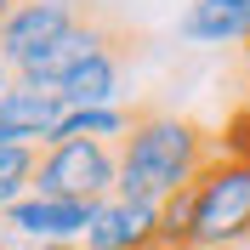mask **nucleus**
<instances>
[{
    "label": "nucleus",
    "instance_id": "1",
    "mask_svg": "<svg viewBox=\"0 0 250 250\" xmlns=\"http://www.w3.org/2000/svg\"><path fill=\"white\" fill-rule=\"evenodd\" d=\"M222 154V137H210L199 120L165 108H137L120 142V199L165 205L171 193L199 182V171Z\"/></svg>",
    "mask_w": 250,
    "mask_h": 250
},
{
    "label": "nucleus",
    "instance_id": "2",
    "mask_svg": "<svg viewBox=\"0 0 250 250\" xmlns=\"http://www.w3.org/2000/svg\"><path fill=\"white\" fill-rule=\"evenodd\" d=\"M250 245V165L216 154L193 182V250Z\"/></svg>",
    "mask_w": 250,
    "mask_h": 250
},
{
    "label": "nucleus",
    "instance_id": "3",
    "mask_svg": "<svg viewBox=\"0 0 250 250\" xmlns=\"http://www.w3.org/2000/svg\"><path fill=\"white\" fill-rule=\"evenodd\" d=\"M114 188H120V148L114 142H51V148H40L29 193L97 205V199H108Z\"/></svg>",
    "mask_w": 250,
    "mask_h": 250
},
{
    "label": "nucleus",
    "instance_id": "4",
    "mask_svg": "<svg viewBox=\"0 0 250 250\" xmlns=\"http://www.w3.org/2000/svg\"><path fill=\"white\" fill-rule=\"evenodd\" d=\"M85 17H91V0H12V17L0 29V57L17 68L23 57L57 46L62 34L74 23H85Z\"/></svg>",
    "mask_w": 250,
    "mask_h": 250
},
{
    "label": "nucleus",
    "instance_id": "5",
    "mask_svg": "<svg viewBox=\"0 0 250 250\" xmlns=\"http://www.w3.org/2000/svg\"><path fill=\"white\" fill-rule=\"evenodd\" d=\"M85 222H91V205L74 199H46V193H23L17 205L0 210V228L17 239H34L40 250H74L85 239Z\"/></svg>",
    "mask_w": 250,
    "mask_h": 250
},
{
    "label": "nucleus",
    "instance_id": "6",
    "mask_svg": "<svg viewBox=\"0 0 250 250\" xmlns=\"http://www.w3.org/2000/svg\"><path fill=\"white\" fill-rule=\"evenodd\" d=\"M80 250H159V205L120 199V193L97 199Z\"/></svg>",
    "mask_w": 250,
    "mask_h": 250
},
{
    "label": "nucleus",
    "instance_id": "7",
    "mask_svg": "<svg viewBox=\"0 0 250 250\" xmlns=\"http://www.w3.org/2000/svg\"><path fill=\"white\" fill-rule=\"evenodd\" d=\"M103 46H120V34H114L108 23L85 17V23H74V29L62 34L57 46H46V51H34V57H23V62L12 68V74L23 80V85H46V91H57L62 80L74 74V68H80L85 57H97Z\"/></svg>",
    "mask_w": 250,
    "mask_h": 250
},
{
    "label": "nucleus",
    "instance_id": "8",
    "mask_svg": "<svg viewBox=\"0 0 250 250\" xmlns=\"http://www.w3.org/2000/svg\"><path fill=\"white\" fill-rule=\"evenodd\" d=\"M176 34L188 46H250V0H188Z\"/></svg>",
    "mask_w": 250,
    "mask_h": 250
},
{
    "label": "nucleus",
    "instance_id": "9",
    "mask_svg": "<svg viewBox=\"0 0 250 250\" xmlns=\"http://www.w3.org/2000/svg\"><path fill=\"white\" fill-rule=\"evenodd\" d=\"M120 91H125V51L120 46H103L57 85L62 108H120Z\"/></svg>",
    "mask_w": 250,
    "mask_h": 250
},
{
    "label": "nucleus",
    "instance_id": "10",
    "mask_svg": "<svg viewBox=\"0 0 250 250\" xmlns=\"http://www.w3.org/2000/svg\"><path fill=\"white\" fill-rule=\"evenodd\" d=\"M125 131H131V108H68L51 142H114L120 148Z\"/></svg>",
    "mask_w": 250,
    "mask_h": 250
},
{
    "label": "nucleus",
    "instance_id": "11",
    "mask_svg": "<svg viewBox=\"0 0 250 250\" xmlns=\"http://www.w3.org/2000/svg\"><path fill=\"white\" fill-rule=\"evenodd\" d=\"M159 250H193V188L159 205Z\"/></svg>",
    "mask_w": 250,
    "mask_h": 250
},
{
    "label": "nucleus",
    "instance_id": "12",
    "mask_svg": "<svg viewBox=\"0 0 250 250\" xmlns=\"http://www.w3.org/2000/svg\"><path fill=\"white\" fill-rule=\"evenodd\" d=\"M34 165H40V148H0V210L34 188Z\"/></svg>",
    "mask_w": 250,
    "mask_h": 250
},
{
    "label": "nucleus",
    "instance_id": "13",
    "mask_svg": "<svg viewBox=\"0 0 250 250\" xmlns=\"http://www.w3.org/2000/svg\"><path fill=\"white\" fill-rule=\"evenodd\" d=\"M222 154H228V159H245V165H250V103L228 114V131H222Z\"/></svg>",
    "mask_w": 250,
    "mask_h": 250
},
{
    "label": "nucleus",
    "instance_id": "14",
    "mask_svg": "<svg viewBox=\"0 0 250 250\" xmlns=\"http://www.w3.org/2000/svg\"><path fill=\"white\" fill-rule=\"evenodd\" d=\"M239 80H245V97H250V46H239Z\"/></svg>",
    "mask_w": 250,
    "mask_h": 250
},
{
    "label": "nucleus",
    "instance_id": "15",
    "mask_svg": "<svg viewBox=\"0 0 250 250\" xmlns=\"http://www.w3.org/2000/svg\"><path fill=\"white\" fill-rule=\"evenodd\" d=\"M12 85H17V74H12V62H6V57H0V97H6V91H12Z\"/></svg>",
    "mask_w": 250,
    "mask_h": 250
},
{
    "label": "nucleus",
    "instance_id": "16",
    "mask_svg": "<svg viewBox=\"0 0 250 250\" xmlns=\"http://www.w3.org/2000/svg\"><path fill=\"white\" fill-rule=\"evenodd\" d=\"M6 17H12V0H0V29H6Z\"/></svg>",
    "mask_w": 250,
    "mask_h": 250
},
{
    "label": "nucleus",
    "instance_id": "17",
    "mask_svg": "<svg viewBox=\"0 0 250 250\" xmlns=\"http://www.w3.org/2000/svg\"><path fill=\"white\" fill-rule=\"evenodd\" d=\"M0 250H12V245H6V228H0Z\"/></svg>",
    "mask_w": 250,
    "mask_h": 250
},
{
    "label": "nucleus",
    "instance_id": "18",
    "mask_svg": "<svg viewBox=\"0 0 250 250\" xmlns=\"http://www.w3.org/2000/svg\"><path fill=\"white\" fill-rule=\"evenodd\" d=\"M74 250H80V245H74Z\"/></svg>",
    "mask_w": 250,
    "mask_h": 250
}]
</instances>
